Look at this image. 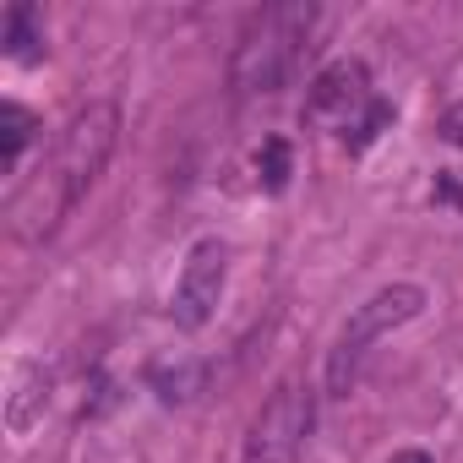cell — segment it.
<instances>
[{
    "instance_id": "6da1fadb",
    "label": "cell",
    "mask_w": 463,
    "mask_h": 463,
    "mask_svg": "<svg viewBox=\"0 0 463 463\" xmlns=\"http://www.w3.org/2000/svg\"><path fill=\"white\" fill-rule=\"evenodd\" d=\"M115 142H120V109L109 99H93L88 109H77L50 153V164L33 169V180L12 196V235L23 246H39L50 241L61 218L99 185V175L109 169L115 158Z\"/></svg>"
},
{
    "instance_id": "7a4b0ae2",
    "label": "cell",
    "mask_w": 463,
    "mask_h": 463,
    "mask_svg": "<svg viewBox=\"0 0 463 463\" xmlns=\"http://www.w3.org/2000/svg\"><path fill=\"white\" fill-rule=\"evenodd\" d=\"M311 28H317V6H306V0H284V6H262L241 44H235V61H229V82H235V93L246 99H268L279 93L295 66L306 61L311 50Z\"/></svg>"
},
{
    "instance_id": "3957f363",
    "label": "cell",
    "mask_w": 463,
    "mask_h": 463,
    "mask_svg": "<svg viewBox=\"0 0 463 463\" xmlns=\"http://www.w3.org/2000/svg\"><path fill=\"white\" fill-rule=\"evenodd\" d=\"M420 311H425V289H420V284H387V289H376L365 306H354V317L344 322V333H338V344H333V354H327V392L344 398V392L354 387V376H360L371 344H382L387 333H398V327L414 322Z\"/></svg>"
},
{
    "instance_id": "277c9868",
    "label": "cell",
    "mask_w": 463,
    "mask_h": 463,
    "mask_svg": "<svg viewBox=\"0 0 463 463\" xmlns=\"http://www.w3.org/2000/svg\"><path fill=\"white\" fill-rule=\"evenodd\" d=\"M317 425V398L306 382H279L268 392V403L257 409L251 430H246V452L241 463H300L306 441Z\"/></svg>"
},
{
    "instance_id": "5b68a950",
    "label": "cell",
    "mask_w": 463,
    "mask_h": 463,
    "mask_svg": "<svg viewBox=\"0 0 463 463\" xmlns=\"http://www.w3.org/2000/svg\"><path fill=\"white\" fill-rule=\"evenodd\" d=\"M371 109H376V93H371V71L360 61H333L306 93V120L333 131V137H344V142L360 131V120Z\"/></svg>"
},
{
    "instance_id": "8992f818",
    "label": "cell",
    "mask_w": 463,
    "mask_h": 463,
    "mask_svg": "<svg viewBox=\"0 0 463 463\" xmlns=\"http://www.w3.org/2000/svg\"><path fill=\"white\" fill-rule=\"evenodd\" d=\"M223 284H229V246L223 241H196L180 279H175V295H169V317L175 327L185 333H202L223 300Z\"/></svg>"
},
{
    "instance_id": "52a82bcc",
    "label": "cell",
    "mask_w": 463,
    "mask_h": 463,
    "mask_svg": "<svg viewBox=\"0 0 463 463\" xmlns=\"http://www.w3.org/2000/svg\"><path fill=\"white\" fill-rule=\"evenodd\" d=\"M44 403H50V371H44L39 360H23V365L12 371V398H6V425H12V436H28V430L39 425Z\"/></svg>"
},
{
    "instance_id": "ba28073f",
    "label": "cell",
    "mask_w": 463,
    "mask_h": 463,
    "mask_svg": "<svg viewBox=\"0 0 463 463\" xmlns=\"http://www.w3.org/2000/svg\"><path fill=\"white\" fill-rule=\"evenodd\" d=\"M147 387L158 392V403H191L196 392H207V365L202 360H185V354L153 360L147 365Z\"/></svg>"
},
{
    "instance_id": "9c48e42d",
    "label": "cell",
    "mask_w": 463,
    "mask_h": 463,
    "mask_svg": "<svg viewBox=\"0 0 463 463\" xmlns=\"http://www.w3.org/2000/svg\"><path fill=\"white\" fill-rule=\"evenodd\" d=\"M0 50H6V61H17V66L44 61V23H39V6L17 0V6L6 12V23H0Z\"/></svg>"
},
{
    "instance_id": "30bf717a",
    "label": "cell",
    "mask_w": 463,
    "mask_h": 463,
    "mask_svg": "<svg viewBox=\"0 0 463 463\" xmlns=\"http://www.w3.org/2000/svg\"><path fill=\"white\" fill-rule=\"evenodd\" d=\"M33 131H39L33 109H23V104H0V164H6V175L23 164V153H28Z\"/></svg>"
},
{
    "instance_id": "8fae6325",
    "label": "cell",
    "mask_w": 463,
    "mask_h": 463,
    "mask_svg": "<svg viewBox=\"0 0 463 463\" xmlns=\"http://www.w3.org/2000/svg\"><path fill=\"white\" fill-rule=\"evenodd\" d=\"M289 169H295L289 142H284V137H268L262 153H257V180H262L268 191H284V185H289Z\"/></svg>"
},
{
    "instance_id": "7c38bea8",
    "label": "cell",
    "mask_w": 463,
    "mask_h": 463,
    "mask_svg": "<svg viewBox=\"0 0 463 463\" xmlns=\"http://www.w3.org/2000/svg\"><path fill=\"white\" fill-rule=\"evenodd\" d=\"M436 137H441L447 147H458V153H463V104H452V109L441 115V126H436Z\"/></svg>"
},
{
    "instance_id": "4fadbf2b",
    "label": "cell",
    "mask_w": 463,
    "mask_h": 463,
    "mask_svg": "<svg viewBox=\"0 0 463 463\" xmlns=\"http://www.w3.org/2000/svg\"><path fill=\"white\" fill-rule=\"evenodd\" d=\"M392 463H430V458H425V452H398Z\"/></svg>"
}]
</instances>
